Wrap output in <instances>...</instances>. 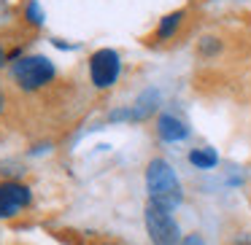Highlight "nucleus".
<instances>
[{"label": "nucleus", "mask_w": 251, "mask_h": 245, "mask_svg": "<svg viewBox=\"0 0 251 245\" xmlns=\"http://www.w3.org/2000/svg\"><path fill=\"white\" fill-rule=\"evenodd\" d=\"M181 245H205V240H202L200 234H184Z\"/></svg>", "instance_id": "obj_12"}, {"label": "nucleus", "mask_w": 251, "mask_h": 245, "mask_svg": "<svg viewBox=\"0 0 251 245\" xmlns=\"http://www.w3.org/2000/svg\"><path fill=\"white\" fill-rule=\"evenodd\" d=\"M219 51H222V41H219L216 35H202V38L197 41V54L205 57V60L216 57Z\"/></svg>", "instance_id": "obj_11"}, {"label": "nucleus", "mask_w": 251, "mask_h": 245, "mask_svg": "<svg viewBox=\"0 0 251 245\" xmlns=\"http://www.w3.org/2000/svg\"><path fill=\"white\" fill-rule=\"evenodd\" d=\"M157 135L165 143H181L189 137V124L176 113H159L157 119Z\"/></svg>", "instance_id": "obj_7"}, {"label": "nucleus", "mask_w": 251, "mask_h": 245, "mask_svg": "<svg viewBox=\"0 0 251 245\" xmlns=\"http://www.w3.org/2000/svg\"><path fill=\"white\" fill-rule=\"evenodd\" d=\"M157 105H159V92L149 89V92H143L132 105L111 111L108 121H146L151 113H157Z\"/></svg>", "instance_id": "obj_6"}, {"label": "nucleus", "mask_w": 251, "mask_h": 245, "mask_svg": "<svg viewBox=\"0 0 251 245\" xmlns=\"http://www.w3.org/2000/svg\"><path fill=\"white\" fill-rule=\"evenodd\" d=\"M33 202V189L22 180H0V218H14L27 210Z\"/></svg>", "instance_id": "obj_5"}, {"label": "nucleus", "mask_w": 251, "mask_h": 245, "mask_svg": "<svg viewBox=\"0 0 251 245\" xmlns=\"http://www.w3.org/2000/svg\"><path fill=\"white\" fill-rule=\"evenodd\" d=\"M143 223H146V234L151 245H181V229L173 218V210L157 205V202H146L143 210Z\"/></svg>", "instance_id": "obj_3"}, {"label": "nucleus", "mask_w": 251, "mask_h": 245, "mask_svg": "<svg viewBox=\"0 0 251 245\" xmlns=\"http://www.w3.org/2000/svg\"><path fill=\"white\" fill-rule=\"evenodd\" d=\"M184 19H186V11H184V8L165 14V17L159 19L157 30H154V38L149 41V44H165V41H173L176 35H178V30H181V24H184Z\"/></svg>", "instance_id": "obj_8"}, {"label": "nucleus", "mask_w": 251, "mask_h": 245, "mask_svg": "<svg viewBox=\"0 0 251 245\" xmlns=\"http://www.w3.org/2000/svg\"><path fill=\"white\" fill-rule=\"evenodd\" d=\"M146 191H149V202H157L168 210H173L184 202V189H181L178 175L170 167L168 159L162 156H154L146 164Z\"/></svg>", "instance_id": "obj_1"}, {"label": "nucleus", "mask_w": 251, "mask_h": 245, "mask_svg": "<svg viewBox=\"0 0 251 245\" xmlns=\"http://www.w3.org/2000/svg\"><path fill=\"white\" fill-rule=\"evenodd\" d=\"M235 245H251V240H240V243H235Z\"/></svg>", "instance_id": "obj_15"}, {"label": "nucleus", "mask_w": 251, "mask_h": 245, "mask_svg": "<svg viewBox=\"0 0 251 245\" xmlns=\"http://www.w3.org/2000/svg\"><path fill=\"white\" fill-rule=\"evenodd\" d=\"M3 108H6V94H3V89H0V113H3Z\"/></svg>", "instance_id": "obj_14"}, {"label": "nucleus", "mask_w": 251, "mask_h": 245, "mask_svg": "<svg viewBox=\"0 0 251 245\" xmlns=\"http://www.w3.org/2000/svg\"><path fill=\"white\" fill-rule=\"evenodd\" d=\"M122 76V57L114 49H98L89 57V81L95 89H111Z\"/></svg>", "instance_id": "obj_4"}, {"label": "nucleus", "mask_w": 251, "mask_h": 245, "mask_svg": "<svg viewBox=\"0 0 251 245\" xmlns=\"http://www.w3.org/2000/svg\"><path fill=\"white\" fill-rule=\"evenodd\" d=\"M189 164L197 170H211L219 164V154L213 151V148L202 146V148H192L189 151Z\"/></svg>", "instance_id": "obj_9"}, {"label": "nucleus", "mask_w": 251, "mask_h": 245, "mask_svg": "<svg viewBox=\"0 0 251 245\" xmlns=\"http://www.w3.org/2000/svg\"><path fill=\"white\" fill-rule=\"evenodd\" d=\"M8 73H11V81L17 84V89H22V92H41V89L49 87L57 78V65L44 54H25L22 60L11 62Z\"/></svg>", "instance_id": "obj_2"}, {"label": "nucleus", "mask_w": 251, "mask_h": 245, "mask_svg": "<svg viewBox=\"0 0 251 245\" xmlns=\"http://www.w3.org/2000/svg\"><path fill=\"white\" fill-rule=\"evenodd\" d=\"M22 19H25L27 24H33V27H44L46 14H44V8H41L38 0H27V3H25V8H22Z\"/></svg>", "instance_id": "obj_10"}, {"label": "nucleus", "mask_w": 251, "mask_h": 245, "mask_svg": "<svg viewBox=\"0 0 251 245\" xmlns=\"http://www.w3.org/2000/svg\"><path fill=\"white\" fill-rule=\"evenodd\" d=\"M6 62H8V51L3 49V44H0V67L6 65Z\"/></svg>", "instance_id": "obj_13"}, {"label": "nucleus", "mask_w": 251, "mask_h": 245, "mask_svg": "<svg viewBox=\"0 0 251 245\" xmlns=\"http://www.w3.org/2000/svg\"><path fill=\"white\" fill-rule=\"evenodd\" d=\"M103 245H116V243H103Z\"/></svg>", "instance_id": "obj_16"}]
</instances>
